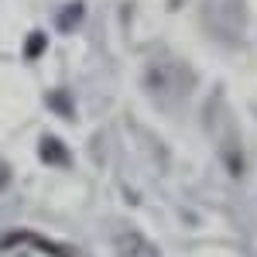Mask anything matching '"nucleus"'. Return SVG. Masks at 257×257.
Wrapping results in <instances>:
<instances>
[{"mask_svg": "<svg viewBox=\"0 0 257 257\" xmlns=\"http://www.w3.org/2000/svg\"><path fill=\"white\" fill-rule=\"evenodd\" d=\"M79 18H82V4H69V7L59 14V28L62 31H72V28L79 24Z\"/></svg>", "mask_w": 257, "mask_h": 257, "instance_id": "obj_2", "label": "nucleus"}, {"mask_svg": "<svg viewBox=\"0 0 257 257\" xmlns=\"http://www.w3.org/2000/svg\"><path fill=\"white\" fill-rule=\"evenodd\" d=\"M41 155L48 165H65L69 161V151H65V144H59L55 138H45L41 141Z\"/></svg>", "mask_w": 257, "mask_h": 257, "instance_id": "obj_1", "label": "nucleus"}, {"mask_svg": "<svg viewBox=\"0 0 257 257\" xmlns=\"http://www.w3.org/2000/svg\"><path fill=\"white\" fill-rule=\"evenodd\" d=\"M52 110H59V113H65V117H72V106H69V96L65 93H52Z\"/></svg>", "mask_w": 257, "mask_h": 257, "instance_id": "obj_4", "label": "nucleus"}, {"mask_svg": "<svg viewBox=\"0 0 257 257\" xmlns=\"http://www.w3.org/2000/svg\"><path fill=\"white\" fill-rule=\"evenodd\" d=\"M45 52V35L41 31H35V35H28V45H24V55L28 59H35V55H41Z\"/></svg>", "mask_w": 257, "mask_h": 257, "instance_id": "obj_3", "label": "nucleus"}]
</instances>
